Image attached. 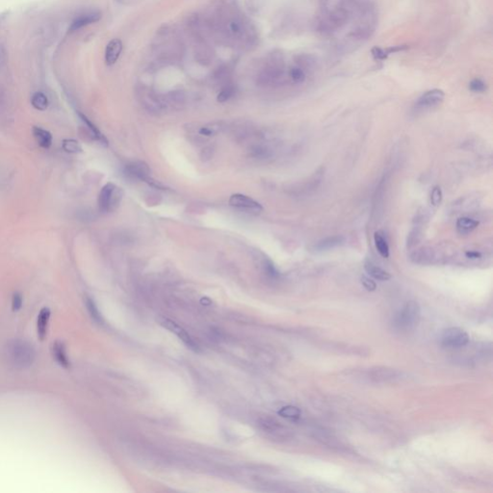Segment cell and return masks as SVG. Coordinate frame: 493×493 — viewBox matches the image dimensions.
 Returning a JSON list of instances; mask_svg holds the SVG:
<instances>
[{"label":"cell","instance_id":"3957f363","mask_svg":"<svg viewBox=\"0 0 493 493\" xmlns=\"http://www.w3.org/2000/svg\"><path fill=\"white\" fill-rule=\"evenodd\" d=\"M420 320V307L416 301H408L393 319V325L398 330H410Z\"/></svg>","mask_w":493,"mask_h":493},{"label":"cell","instance_id":"74e56055","mask_svg":"<svg viewBox=\"0 0 493 493\" xmlns=\"http://www.w3.org/2000/svg\"><path fill=\"white\" fill-rule=\"evenodd\" d=\"M228 28H229V31L231 33H233L234 35H238V34L241 33V29H242V26L237 22V21H231L228 26Z\"/></svg>","mask_w":493,"mask_h":493},{"label":"cell","instance_id":"4316f807","mask_svg":"<svg viewBox=\"0 0 493 493\" xmlns=\"http://www.w3.org/2000/svg\"><path fill=\"white\" fill-rule=\"evenodd\" d=\"M63 150L67 153H80L82 152V147L80 144L74 139H65L62 143Z\"/></svg>","mask_w":493,"mask_h":493},{"label":"cell","instance_id":"d6986e66","mask_svg":"<svg viewBox=\"0 0 493 493\" xmlns=\"http://www.w3.org/2000/svg\"><path fill=\"white\" fill-rule=\"evenodd\" d=\"M409 49L408 45H397V46H391V48H388L386 50H383L381 48H374L372 51H371V53H372V56L373 58L375 59L376 61H384V60H386L387 57L389 55H391L393 53H397V52H400V51H407Z\"/></svg>","mask_w":493,"mask_h":493},{"label":"cell","instance_id":"ac0fdd59","mask_svg":"<svg viewBox=\"0 0 493 493\" xmlns=\"http://www.w3.org/2000/svg\"><path fill=\"white\" fill-rule=\"evenodd\" d=\"M78 116L80 118V120L83 122L84 125L87 126V128L89 129V131L91 133V136L95 140H97L98 142L101 143V145H103L105 147L108 146V141H107L106 137L101 133L100 129L95 126L88 118L86 117L82 113H78Z\"/></svg>","mask_w":493,"mask_h":493},{"label":"cell","instance_id":"d4e9b609","mask_svg":"<svg viewBox=\"0 0 493 493\" xmlns=\"http://www.w3.org/2000/svg\"><path fill=\"white\" fill-rule=\"evenodd\" d=\"M31 104L34 108L39 111H44L49 107L50 101L48 97L43 92H37L34 93L31 99Z\"/></svg>","mask_w":493,"mask_h":493},{"label":"cell","instance_id":"4fadbf2b","mask_svg":"<svg viewBox=\"0 0 493 493\" xmlns=\"http://www.w3.org/2000/svg\"><path fill=\"white\" fill-rule=\"evenodd\" d=\"M435 260H436L435 251L431 248L419 249L410 255V260L416 264L427 265L433 263Z\"/></svg>","mask_w":493,"mask_h":493},{"label":"cell","instance_id":"d590c367","mask_svg":"<svg viewBox=\"0 0 493 493\" xmlns=\"http://www.w3.org/2000/svg\"><path fill=\"white\" fill-rule=\"evenodd\" d=\"M361 283H362V285L365 287V289H367L368 291L372 292V291H375L377 288L376 283L369 278V277H366V276H362L361 278Z\"/></svg>","mask_w":493,"mask_h":493},{"label":"cell","instance_id":"7c38bea8","mask_svg":"<svg viewBox=\"0 0 493 493\" xmlns=\"http://www.w3.org/2000/svg\"><path fill=\"white\" fill-rule=\"evenodd\" d=\"M123 51V42L119 39H114L109 42L105 50V62L108 66L114 65Z\"/></svg>","mask_w":493,"mask_h":493},{"label":"cell","instance_id":"5bb4252c","mask_svg":"<svg viewBox=\"0 0 493 493\" xmlns=\"http://www.w3.org/2000/svg\"><path fill=\"white\" fill-rule=\"evenodd\" d=\"M50 320H51V310L48 308H43L40 311L37 319V333L41 340H43L48 335Z\"/></svg>","mask_w":493,"mask_h":493},{"label":"cell","instance_id":"f1b7e54d","mask_svg":"<svg viewBox=\"0 0 493 493\" xmlns=\"http://www.w3.org/2000/svg\"><path fill=\"white\" fill-rule=\"evenodd\" d=\"M86 307H87V310L89 311L91 317L98 323H102V318H101V315L100 314V311L98 310L95 301H92V299L90 298H87L86 299Z\"/></svg>","mask_w":493,"mask_h":493},{"label":"cell","instance_id":"1f68e13d","mask_svg":"<svg viewBox=\"0 0 493 493\" xmlns=\"http://www.w3.org/2000/svg\"><path fill=\"white\" fill-rule=\"evenodd\" d=\"M442 191H441L440 187L435 186L431 193V203L434 206H438L442 201Z\"/></svg>","mask_w":493,"mask_h":493},{"label":"cell","instance_id":"30bf717a","mask_svg":"<svg viewBox=\"0 0 493 493\" xmlns=\"http://www.w3.org/2000/svg\"><path fill=\"white\" fill-rule=\"evenodd\" d=\"M101 14L100 12H88L79 15L76 19L72 22L68 28L69 32H76L77 30L83 28L85 26H90L95 22H98L101 19Z\"/></svg>","mask_w":493,"mask_h":493},{"label":"cell","instance_id":"52a82bcc","mask_svg":"<svg viewBox=\"0 0 493 493\" xmlns=\"http://www.w3.org/2000/svg\"><path fill=\"white\" fill-rule=\"evenodd\" d=\"M369 377L376 383H395L401 381L404 373L391 368L378 367L369 372Z\"/></svg>","mask_w":493,"mask_h":493},{"label":"cell","instance_id":"7a4b0ae2","mask_svg":"<svg viewBox=\"0 0 493 493\" xmlns=\"http://www.w3.org/2000/svg\"><path fill=\"white\" fill-rule=\"evenodd\" d=\"M124 198V190L114 183L106 184L99 196V208L102 213H110L120 206Z\"/></svg>","mask_w":493,"mask_h":493},{"label":"cell","instance_id":"ffe728a7","mask_svg":"<svg viewBox=\"0 0 493 493\" xmlns=\"http://www.w3.org/2000/svg\"><path fill=\"white\" fill-rule=\"evenodd\" d=\"M479 226V222L472 218L461 217L457 221V229L460 234L471 233Z\"/></svg>","mask_w":493,"mask_h":493},{"label":"cell","instance_id":"6da1fadb","mask_svg":"<svg viewBox=\"0 0 493 493\" xmlns=\"http://www.w3.org/2000/svg\"><path fill=\"white\" fill-rule=\"evenodd\" d=\"M4 358L10 366L18 370L30 367L36 360L33 346L24 340H12L6 345Z\"/></svg>","mask_w":493,"mask_h":493},{"label":"cell","instance_id":"8d00e7d4","mask_svg":"<svg viewBox=\"0 0 493 493\" xmlns=\"http://www.w3.org/2000/svg\"><path fill=\"white\" fill-rule=\"evenodd\" d=\"M214 154V148L211 147V146H208V147H205L201 152V159L202 161H207L209 159L212 158Z\"/></svg>","mask_w":493,"mask_h":493},{"label":"cell","instance_id":"8992f818","mask_svg":"<svg viewBox=\"0 0 493 493\" xmlns=\"http://www.w3.org/2000/svg\"><path fill=\"white\" fill-rule=\"evenodd\" d=\"M445 98V93L439 89H434L430 90L428 92L423 93L416 101L415 107L418 110H429V109L435 108L438 106L440 103H442Z\"/></svg>","mask_w":493,"mask_h":493},{"label":"cell","instance_id":"ba28073f","mask_svg":"<svg viewBox=\"0 0 493 493\" xmlns=\"http://www.w3.org/2000/svg\"><path fill=\"white\" fill-rule=\"evenodd\" d=\"M160 323L164 327H166L167 330L171 331L173 334H175L181 341H183L184 344L188 348H190L193 351H199L198 344L194 341V339L187 334V332L184 330L183 327L178 326L174 321L169 320V319H162L160 321Z\"/></svg>","mask_w":493,"mask_h":493},{"label":"cell","instance_id":"8fae6325","mask_svg":"<svg viewBox=\"0 0 493 493\" xmlns=\"http://www.w3.org/2000/svg\"><path fill=\"white\" fill-rule=\"evenodd\" d=\"M261 425L263 426L265 432L274 435L275 438L285 439L286 437L289 436V431L285 427L281 426L280 423H278L274 419H267Z\"/></svg>","mask_w":493,"mask_h":493},{"label":"cell","instance_id":"484cf974","mask_svg":"<svg viewBox=\"0 0 493 493\" xmlns=\"http://www.w3.org/2000/svg\"><path fill=\"white\" fill-rule=\"evenodd\" d=\"M289 77L294 83L301 84L304 82V80L307 78V75H306L304 69L298 65V66H295V67H291L289 69Z\"/></svg>","mask_w":493,"mask_h":493},{"label":"cell","instance_id":"836d02e7","mask_svg":"<svg viewBox=\"0 0 493 493\" xmlns=\"http://www.w3.org/2000/svg\"><path fill=\"white\" fill-rule=\"evenodd\" d=\"M420 238H421V231L419 229H413L408 239V247L411 248L414 245H416L420 241Z\"/></svg>","mask_w":493,"mask_h":493},{"label":"cell","instance_id":"e0dca14e","mask_svg":"<svg viewBox=\"0 0 493 493\" xmlns=\"http://www.w3.org/2000/svg\"><path fill=\"white\" fill-rule=\"evenodd\" d=\"M34 138L42 149H50L52 145V135L50 131L39 126H33Z\"/></svg>","mask_w":493,"mask_h":493},{"label":"cell","instance_id":"277c9868","mask_svg":"<svg viewBox=\"0 0 493 493\" xmlns=\"http://www.w3.org/2000/svg\"><path fill=\"white\" fill-rule=\"evenodd\" d=\"M469 342L467 334L460 327H449L443 332L441 344L447 348H460Z\"/></svg>","mask_w":493,"mask_h":493},{"label":"cell","instance_id":"d6a6232c","mask_svg":"<svg viewBox=\"0 0 493 493\" xmlns=\"http://www.w3.org/2000/svg\"><path fill=\"white\" fill-rule=\"evenodd\" d=\"M262 265H263V268H264L265 272L267 273V275H269V276H273V277H276V276H278V273H277V271H276L275 265H274L273 262L269 260V259H267V257H264V259H263V260H262Z\"/></svg>","mask_w":493,"mask_h":493},{"label":"cell","instance_id":"603a6c76","mask_svg":"<svg viewBox=\"0 0 493 493\" xmlns=\"http://www.w3.org/2000/svg\"><path fill=\"white\" fill-rule=\"evenodd\" d=\"M224 129H225L224 123L216 122V123H211V124H207V125L202 126L199 129L198 133L201 136H203V137H210V136H214L216 134L221 133Z\"/></svg>","mask_w":493,"mask_h":493},{"label":"cell","instance_id":"cb8c5ba5","mask_svg":"<svg viewBox=\"0 0 493 493\" xmlns=\"http://www.w3.org/2000/svg\"><path fill=\"white\" fill-rule=\"evenodd\" d=\"M374 242H375L377 251H379V253L383 257L387 259L389 256V246L387 244V241L385 240V237L380 232H375V234H374Z\"/></svg>","mask_w":493,"mask_h":493},{"label":"cell","instance_id":"83f0119b","mask_svg":"<svg viewBox=\"0 0 493 493\" xmlns=\"http://www.w3.org/2000/svg\"><path fill=\"white\" fill-rule=\"evenodd\" d=\"M278 414L281 417L287 418V419H298L301 416V410L296 407L287 406L279 410Z\"/></svg>","mask_w":493,"mask_h":493},{"label":"cell","instance_id":"9c48e42d","mask_svg":"<svg viewBox=\"0 0 493 493\" xmlns=\"http://www.w3.org/2000/svg\"><path fill=\"white\" fill-rule=\"evenodd\" d=\"M229 204L235 208L251 210L254 212H260L262 210V206L260 202L252 200L250 197L245 196L242 194H234L229 199Z\"/></svg>","mask_w":493,"mask_h":493},{"label":"cell","instance_id":"44dd1931","mask_svg":"<svg viewBox=\"0 0 493 493\" xmlns=\"http://www.w3.org/2000/svg\"><path fill=\"white\" fill-rule=\"evenodd\" d=\"M53 357L56 361L63 367L67 368L69 366V360L67 358V351L65 346L61 342H56L52 347Z\"/></svg>","mask_w":493,"mask_h":493},{"label":"cell","instance_id":"9a60e30c","mask_svg":"<svg viewBox=\"0 0 493 493\" xmlns=\"http://www.w3.org/2000/svg\"><path fill=\"white\" fill-rule=\"evenodd\" d=\"M345 242V238L343 236H333V237H327L321 241H319L317 244L314 245V251H326L332 249H335L338 246H341L343 243Z\"/></svg>","mask_w":493,"mask_h":493},{"label":"cell","instance_id":"7402d4cb","mask_svg":"<svg viewBox=\"0 0 493 493\" xmlns=\"http://www.w3.org/2000/svg\"><path fill=\"white\" fill-rule=\"evenodd\" d=\"M250 156L257 160H267L273 156V151L263 145H255L250 149Z\"/></svg>","mask_w":493,"mask_h":493},{"label":"cell","instance_id":"4dcf8cb0","mask_svg":"<svg viewBox=\"0 0 493 493\" xmlns=\"http://www.w3.org/2000/svg\"><path fill=\"white\" fill-rule=\"evenodd\" d=\"M470 91L474 92H484L486 91V84L480 78H475L469 83Z\"/></svg>","mask_w":493,"mask_h":493},{"label":"cell","instance_id":"5b68a950","mask_svg":"<svg viewBox=\"0 0 493 493\" xmlns=\"http://www.w3.org/2000/svg\"><path fill=\"white\" fill-rule=\"evenodd\" d=\"M125 175L130 179L145 181L153 185V180L151 177V169L141 161H135L128 163L125 168Z\"/></svg>","mask_w":493,"mask_h":493},{"label":"cell","instance_id":"f546056e","mask_svg":"<svg viewBox=\"0 0 493 493\" xmlns=\"http://www.w3.org/2000/svg\"><path fill=\"white\" fill-rule=\"evenodd\" d=\"M235 95V88L233 86H226L220 93L218 95L217 100L219 102H226L229 101Z\"/></svg>","mask_w":493,"mask_h":493},{"label":"cell","instance_id":"f35d334b","mask_svg":"<svg viewBox=\"0 0 493 493\" xmlns=\"http://www.w3.org/2000/svg\"><path fill=\"white\" fill-rule=\"evenodd\" d=\"M465 257L471 260H480L482 257V253L479 251H474V250L466 251H465Z\"/></svg>","mask_w":493,"mask_h":493},{"label":"cell","instance_id":"2e32d148","mask_svg":"<svg viewBox=\"0 0 493 493\" xmlns=\"http://www.w3.org/2000/svg\"><path fill=\"white\" fill-rule=\"evenodd\" d=\"M364 268H365V271L367 272L369 276L376 278L378 280L385 281V280H388V279L391 278V275H390L388 272H386L383 268L377 266L375 263H373V262L370 261V260H366V261H365Z\"/></svg>","mask_w":493,"mask_h":493},{"label":"cell","instance_id":"e575fe53","mask_svg":"<svg viewBox=\"0 0 493 493\" xmlns=\"http://www.w3.org/2000/svg\"><path fill=\"white\" fill-rule=\"evenodd\" d=\"M22 302H24L22 296L19 293H15L13 295V298H12V309H13V310L17 311V310H20L21 307H22Z\"/></svg>","mask_w":493,"mask_h":493}]
</instances>
